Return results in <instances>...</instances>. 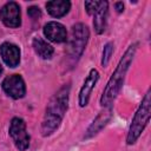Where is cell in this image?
I'll return each instance as SVG.
<instances>
[{
	"instance_id": "obj_3",
	"label": "cell",
	"mask_w": 151,
	"mask_h": 151,
	"mask_svg": "<svg viewBox=\"0 0 151 151\" xmlns=\"http://www.w3.org/2000/svg\"><path fill=\"white\" fill-rule=\"evenodd\" d=\"M150 112H151V98H150V91H147L142 100V104L138 111L136 112L132 119V123L126 137L127 144H133L139 138V136L142 134V132L144 131L145 126L150 120Z\"/></svg>"
},
{
	"instance_id": "obj_5",
	"label": "cell",
	"mask_w": 151,
	"mask_h": 151,
	"mask_svg": "<svg viewBox=\"0 0 151 151\" xmlns=\"http://www.w3.org/2000/svg\"><path fill=\"white\" fill-rule=\"evenodd\" d=\"M9 134L19 151H26L29 146V136L26 131V124L21 118H13L9 124Z\"/></svg>"
},
{
	"instance_id": "obj_7",
	"label": "cell",
	"mask_w": 151,
	"mask_h": 151,
	"mask_svg": "<svg viewBox=\"0 0 151 151\" xmlns=\"http://www.w3.org/2000/svg\"><path fill=\"white\" fill-rule=\"evenodd\" d=\"M0 19L7 27H19L21 22L19 5L14 1H9L4 5L0 9Z\"/></svg>"
},
{
	"instance_id": "obj_9",
	"label": "cell",
	"mask_w": 151,
	"mask_h": 151,
	"mask_svg": "<svg viewBox=\"0 0 151 151\" xmlns=\"http://www.w3.org/2000/svg\"><path fill=\"white\" fill-rule=\"evenodd\" d=\"M45 37L53 42H64L67 40V32L64 25L57 21H50L44 26Z\"/></svg>"
},
{
	"instance_id": "obj_11",
	"label": "cell",
	"mask_w": 151,
	"mask_h": 151,
	"mask_svg": "<svg viewBox=\"0 0 151 151\" xmlns=\"http://www.w3.org/2000/svg\"><path fill=\"white\" fill-rule=\"evenodd\" d=\"M0 53L5 64L9 67H15L20 63V50L17 45L11 42H4L0 46Z\"/></svg>"
},
{
	"instance_id": "obj_2",
	"label": "cell",
	"mask_w": 151,
	"mask_h": 151,
	"mask_svg": "<svg viewBox=\"0 0 151 151\" xmlns=\"http://www.w3.org/2000/svg\"><path fill=\"white\" fill-rule=\"evenodd\" d=\"M137 46H138V44H133L126 50V52L124 53L119 64L117 65L114 72L112 73L111 78L109 79V81L106 84V87L104 88L101 98H100V104L104 107L112 106L113 100L118 96V93H119V91L123 86L125 74H126V72H127V70H129V67H130V65L133 60V57L136 54Z\"/></svg>"
},
{
	"instance_id": "obj_17",
	"label": "cell",
	"mask_w": 151,
	"mask_h": 151,
	"mask_svg": "<svg viewBox=\"0 0 151 151\" xmlns=\"http://www.w3.org/2000/svg\"><path fill=\"white\" fill-rule=\"evenodd\" d=\"M27 13H28V15H29L31 18H33V19H37V18H39V17L41 15V12H40L39 7H35V6L29 7V8L27 9Z\"/></svg>"
},
{
	"instance_id": "obj_6",
	"label": "cell",
	"mask_w": 151,
	"mask_h": 151,
	"mask_svg": "<svg viewBox=\"0 0 151 151\" xmlns=\"http://www.w3.org/2000/svg\"><path fill=\"white\" fill-rule=\"evenodd\" d=\"M2 88L9 97L14 99L22 98L26 93L25 81L19 74H12L6 77L2 81Z\"/></svg>"
},
{
	"instance_id": "obj_19",
	"label": "cell",
	"mask_w": 151,
	"mask_h": 151,
	"mask_svg": "<svg viewBox=\"0 0 151 151\" xmlns=\"http://www.w3.org/2000/svg\"><path fill=\"white\" fill-rule=\"evenodd\" d=\"M1 72H2V68H1V65H0V74H1Z\"/></svg>"
},
{
	"instance_id": "obj_13",
	"label": "cell",
	"mask_w": 151,
	"mask_h": 151,
	"mask_svg": "<svg viewBox=\"0 0 151 151\" xmlns=\"http://www.w3.org/2000/svg\"><path fill=\"white\" fill-rule=\"evenodd\" d=\"M71 7V2L66 0H55V1H48L46 4L47 12L54 17V18H61L64 17Z\"/></svg>"
},
{
	"instance_id": "obj_15",
	"label": "cell",
	"mask_w": 151,
	"mask_h": 151,
	"mask_svg": "<svg viewBox=\"0 0 151 151\" xmlns=\"http://www.w3.org/2000/svg\"><path fill=\"white\" fill-rule=\"evenodd\" d=\"M112 52H113V45H112L111 42L106 44V45L104 46V50H103V57H101V65H103L104 67L107 66Z\"/></svg>"
},
{
	"instance_id": "obj_8",
	"label": "cell",
	"mask_w": 151,
	"mask_h": 151,
	"mask_svg": "<svg viewBox=\"0 0 151 151\" xmlns=\"http://www.w3.org/2000/svg\"><path fill=\"white\" fill-rule=\"evenodd\" d=\"M99 79V73L97 70L92 68L88 73V76L86 77L81 88H80V92H79V105L81 107L86 106L87 103H88V99H90V96H91V92L92 90L94 88L97 81Z\"/></svg>"
},
{
	"instance_id": "obj_4",
	"label": "cell",
	"mask_w": 151,
	"mask_h": 151,
	"mask_svg": "<svg viewBox=\"0 0 151 151\" xmlns=\"http://www.w3.org/2000/svg\"><path fill=\"white\" fill-rule=\"evenodd\" d=\"M88 37H90V32H88V28L86 25L76 24L72 27L71 37L68 39L67 54L73 63L77 61L81 57V54L85 50V46L87 44Z\"/></svg>"
},
{
	"instance_id": "obj_12",
	"label": "cell",
	"mask_w": 151,
	"mask_h": 151,
	"mask_svg": "<svg viewBox=\"0 0 151 151\" xmlns=\"http://www.w3.org/2000/svg\"><path fill=\"white\" fill-rule=\"evenodd\" d=\"M107 8H109L107 1H100V5L98 6V8L92 14L93 15V26H94V29L98 34H101L105 31L107 11H109Z\"/></svg>"
},
{
	"instance_id": "obj_14",
	"label": "cell",
	"mask_w": 151,
	"mask_h": 151,
	"mask_svg": "<svg viewBox=\"0 0 151 151\" xmlns=\"http://www.w3.org/2000/svg\"><path fill=\"white\" fill-rule=\"evenodd\" d=\"M32 45H33V48L35 51V53L41 57L42 59H51L52 55H53V47L44 39L41 38H34L33 41H32Z\"/></svg>"
},
{
	"instance_id": "obj_16",
	"label": "cell",
	"mask_w": 151,
	"mask_h": 151,
	"mask_svg": "<svg viewBox=\"0 0 151 151\" xmlns=\"http://www.w3.org/2000/svg\"><path fill=\"white\" fill-rule=\"evenodd\" d=\"M99 5H100V1H85V8L88 14H93Z\"/></svg>"
},
{
	"instance_id": "obj_10",
	"label": "cell",
	"mask_w": 151,
	"mask_h": 151,
	"mask_svg": "<svg viewBox=\"0 0 151 151\" xmlns=\"http://www.w3.org/2000/svg\"><path fill=\"white\" fill-rule=\"evenodd\" d=\"M112 117V106H109V107H105L101 112H99V114L96 117V119L93 120V123L88 126L84 138L85 139H88L93 136H96L111 119Z\"/></svg>"
},
{
	"instance_id": "obj_1",
	"label": "cell",
	"mask_w": 151,
	"mask_h": 151,
	"mask_svg": "<svg viewBox=\"0 0 151 151\" xmlns=\"http://www.w3.org/2000/svg\"><path fill=\"white\" fill-rule=\"evenodd\" d=\"M70 85H64L48 101L41 124V133L44 137L52 134L60 125L68 106Z\"/></svg>"
},
{
	"instance_id": "obj_18",
	"label": "cell",
	"mask_w": 151,
	"mask_h": 151,
	"mask_svg": "<svg viewBox=\"0 0 151 151\" xmlns=\"http://www.w3.org/2000/svg\"><path fill=\"white\" fill-rule=\"evenodd\" d=\"M116 8H117V12H123L124 11V5L123 2H116Z\"/></svg>"
}]
</instances>
